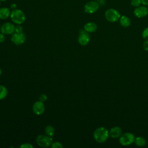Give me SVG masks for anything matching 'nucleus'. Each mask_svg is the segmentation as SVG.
Here are the masks:
<instances>
[{
  "label": "nucleus",
  "mask_w": 148,
  "mask_h": 148,
  "mask_svg": "<svg viewBox=\"0 0 148 148\" xmlns=\"http://www.w3.org/2000/svg\"><path fill=\"white\" fill-rule=\"evenodd\" d=\"M5 40V36L3 33H0V43H2Z\"/></svg>",
  "instance_id": "26"
},
{
  "label": "nucleus",
  "mask_w": 148,
  "mask_h": 148,
  "mask_svg": "<svg viewBox=\"0 0 148 148\" xmlns=\"http://www.w3.org/2000/svg\"><path fill=\"white\" fill-rule=\"evenodd\" d=\"M36 143L38 146L42 147H48L50 146L53 143L52 137L46 135H40L36 137Z\"/></svg>",
  "instance_id": "4"
},
{
  "label": "nucleus",
  "mask_w": 148,
  "mask_h": 148,
  "mask_svg": "<svg viewBox=\"0 0 148 148\" xmlns=\"http://www.w3.org/2000/svg\"><path fill=\"white\" fill-rule=\"evenodd\" d=\"M16 26L12 23H5L1 27V31L5 35L13 34L15 32Z\"/></svg>",
  "instance_id": "9"
},
{
  "label": "nucleus",
  "mask_w": 148,
  "mask_h": 148,
  "mask_svg": "<svg viewBox=\"0 0 148 148\" xmlns=\"http://www.w3.org/2000/svg\"><path fill=\"white\" fill-rule=\"evenodd\" d=\"M90 40V37L88 32H86L84 29H80L79 31L78 42L82 46H86L88 44Z\"/></svg>",
  "instance_id": "7"
},
{
  "label": "nucleus",
  "mask_w": 148,
  "mask_h": 148,
  "mask_svg": "<svg viewBox=\"0 0 148 148\" xmlns=\"http://www.w3.org/2000/svg\"><path fill=\"white\" fill-rule=\"evenodd\" d=\"M84 29L88 33L94 32L97 29V25L93 22L87 23L84 25Z\"/></svg>",
  "instance_id": "14"
},
{
  "label": "nucleus",
  "mask_w": 148,
  "mask_h": 148,
  "mask_svg": "<svg viewBox=\"0 0 148 148\" xmlns=\"http://www.w3.org/2000/svg\"><path fill=\"white\" fill-rule=\"evenodd\" d=\"M143 48L145 51H148V40H146L143 43Z\"/></svg>",
  "instance_id": "25"
},
{
  "label": "nucleus",
  "mask_w": 148,
  "mask_h": 148,
  "mask_svg": "<svg viewBox=\"0 0 148 148\" xmlns=\"http://www.w3.org/2000/svg\"><path fill=\"white\" fill-rule=\"evenodd\" d=\"M94 1H100V0H94Z\"/></svg>",
  "instance_id": "31"
},
{
  "label": "nucleus",
  "mask_w": 148,
  "mask_h": 148,
  "mask_svg": "<svg viewBox=\"0 0 148 148\" xmlns=\"http://www.w3.org/2000/svg\"><path fill=\"white\" fill-rule=\"evenodd\" d=\"M134 14L138 18L145 17L148 14V8L145 5L139 6L134 9Z\"/></svg>",
  "instance_id": "10"
},
{
  "label": "nucleus",
  "mask_w": 148,
  "mask_h": 148,
  "mask_svg": "<svg viewBox=\"0 0 148 148\" xmlns=\"http://www.w3.org/2000/svg\"><path fill=\"white\" fill-rule=\"evenodd\" d=\"M1 2H5V1H6L7 0H0Z\"/></svg>",
  "instance_id": "30"
},
{
  "label": "nucleus",
  "mask_w": 148,
  "mask_h": 148,
  "mask_svg": "<svg viewBox=\"0 0 148 148\" xmlns=\"http://www.w3.org/2000/svg\"><path fill=\"white\" fill-rule=\"evenodd\" d=\"M47 99V97L46 94H42L39 96V101H42V102H45Z\"/></svg>",
  "instance_id": "24"
},
{
  "label": "nucleus",
  "mask_w": 148,
  "mask_h": 148,
  "mask_svg": "<svg viewBox=\"0 0 148 148\" xmlns=\"http://www.w3.org/2000/svg\"><path fill=\"white\" fill-rule=\"evenodd\" d=\"M10 8L12 9V10H14V9H17V5L15 3H13L10 5Z\"/></svg>",
  "instance_id": "27"
},
{
  "label": "nucleus",
  "mask_w": 148,
  "mask_h": 148,
  "mask_svg": "<svg viewBox=\"0 0 148 148\" xmlns=\"http://www.w3.org/2000/svg\"><path fill=\"white\" fill-rule=\"evenodd\" d=\"M45 105L44 103L40 101H36L32 106L33 112L36 115H40L45 112Z\"/></svg>",
  "instance_id": "11"
},
{
  "label": "nucleus",
  "mask_w": 148,
  "mask_h": 148,
  "mask_svg": "<svg viewBox=\"0 0 148 148\" xmlns=\"http://www.w3.org/2000/svg\"><path fill=\"white\" fill-rule=\"evenodd\" d=\"M8 95V90L3 85H0V100L5 99Z\"/></svg>",
  "instance_id": "18"
},
{
  "label": "nucleus",
  "mask_w": 148,
  "mask_h": 148,
  "mask_svg": "<svg viewBox=\"0 0 148 148\" xmlns=\"http://www.w3.org/2000/svg\"><path fill=\"white\" fill-rule=\"evenodd\" d=\"M54 128L51 125H47L45 128V133L46 135L53 137L54 135Z\"/></svg>",
  "instance_id": "17"
},
{
  "label": "nucleus",
  "mask_w": 148,
  "mask_h": 148,
  "mask_svg": "<svg viewBox=\"0 0 148 148\" xmlns=\"http://www.w3.org/2000/svg\"><path fill=\"white\" fill-rule=\"evenodd\" d=\"M119 22L120 25L124 28L128 27L131 24L130 18L126 16H121L119 19Z\"/></svg>",
  "instance_id": "15"
},
{
  "label": "nucleus",
  "mask_w": 148,
  "mask_h": 148,
  "mask_svg": "<svg viewBox=\"0 0 148 148\" xmlns=\"http://www.w3.org/2000/svg\"><path fill=\"white\" fill-rule=\"evenodd\" d=\"M51 148H62L63 147L62 145L59 142H56L54 143H52L51 145Z\"/></svg>",
  "instance_id": "20"
},
{
  "label": "nucleus",
  "mask_w": 148,
  "mask_h": 148,
  "mask_svg": "<svg viewBox=\"0 0 148 148\" xmlns=\"http://www.w3.org/2000/svg\"><path fill=\"white\" fill-rule=\"evenodd\" d=\"M20 147H21V148H33L34 146L31 144L27 143H23V145H21L20 146Z\"/></svg>",
  "instance_id": "23"
},
{
  "label": "nucleus",
  "mask_w": 148,
  "mask_h": 148,
  "mask_svg": "<svg viewBox=\"0 0 148 148\" xmlns=\"http://www.w3.org/2000/svg\"><path fill=\"white\" fill-rule=\"evenodd\" d=\"M11 10L7 7H2L0 8V19L5 20L10 17Z\"/></svg>",
  "instance_id": "13"
},
{
  "label": "nucleus",
  "mask_w": 148,
  "mask_h": 148,
  "mask_svg": "<svg viewBox=\"0 0 148 148\" xmlns=\"http://www.w3.org/2000/svg\"><path fill=\"white\" fill-rule=\"evenodd\" d=\"M23 29V28L21 24H17V25L15 27V32H22Z\"/></svg>",
  "instance_id": "22"
},
{
  "label": "nucleus",
  "mask_w": 148,
  "mask_h": 148,
  "mask_svg": "<svg viewBox=\"0 0 148 148\" xmlns=\"http://www.w3.org/2000/svg\"><path fill=\"white\" fill-rule=\"evenodd\" d=\"M12 42L16 45H20L24 43L25 40V36L24 34L22 32H14L11 37Z\"/></svg>",
  "instance_id": "8"
},
{
  "label": "nucleus",
  "mask_w": 148,
  "mask_h": 148,
  "mask_svg": "<svg viewBox=\"0 0 148 148\" xmlns=\"http://www.w3.org/2000/svg\"><path fill=\"white\" fill-rule=\"evenodd\" d=\"M142 4L145 6H148V0H141Z\"/></svg>",
  "instance_id": "28"
},
{
  "label": "nucleus",
  "mask_w": 148,
  "mask_h": 148,
  "mask_svg": "<svg viewBox=\"0 0 148 148\" xmlns=\"http://www.w3.org/2000/svg\"><path fill=\"white\" fill-rule=\"evenodd\" d=\"M134 142L136 145H137L138 146H139V147L144 146H145V145L146 143V141L145 139L142 136H138V137L136 138L135 139Z\"/></svg>",
  "instance_id": "16"
},
{
  "label": "nucleus",
  "mask_w": 148,
  "mask_h": 148,
  "mask_svg": "<svg viewBox=\"0 0 148 148\" xmlns=\"http://www.w3.org/2000/svg\"><path fill=\"white\" fill-rule=\"evenodd\" d=\"M1 25H0V31H1Z\"/></svg>",
  "instance_id": "33"
},
{
  "label": "nucleus",
  "mask_w": 148,
  "mask_h": 148,
  "mask_svg": "<svg viewBox=\"0 0 148 148\" xmlns=\"http://www.w3.org/2000/svg\"><path fill=\"white\" fill-rule=\"evenodd\" d=\"M135 139V137L132 133L125 132L119 137V142L123 146H128L134 142Z\"/></svg>",
  "instance_id": "5"
},
{
  "label": "nucleus",
  "mask_w": 148,
  "mask_h": 148,
  "mask_svg": "<svg viewBox=\"0 0 148 148\" xmlns=\"http://www.w3.org/2000/svg\"><path fill=\"white\" fill-rule=\"evenodd\" d=\"M105 18L109 22L114 23L119 20L121 16L118 10L115 9L110 8L106 10L105 12Z\"/></svg>",
  "instance_id": "3"
},
{
  "label": "nucleus",
  "mask_w": 148,
  "mask_h": 148,
  "mask_svg": "<svg viewBox=\"0 0 148 148\" xmlns=\"http://www.w3.org/2000/svg\"><path fill=\"white\" fill-rule=\"evenodd\" d=\"M1 75H2V69L0 68V76H1Z\"/></svg>",
  "instance_id": "29"
},
{
  "label": "nucleus",
  "mask_w": 148,
  "mask_h": 148,
  "mask_svg": "<svg viewBox=\"0 0 148 148\" xmlns=\"http://www.w3.org/2000/svg\"><path fill=\"white\" fill-rule=\"evenodd\" d=\"M10 17L13 23L16 24H23L25 21L26 18L24 12L19 9L12 10L11 11Z\"/></svg>",
  "instance_id": "2"
},
{
  "label": "nucleus",
  "mask_w": 148,
  "mask_h": 148,
  "mask_svg": "<svg viewBox=\"0 0 148 148\" xmlns=\"http://www.w3.org/2000/svg\"><path fill=\"white\" fill-rule=\"evenodd\" d=\"M141 4H142L141 0H131V5L135 8H137Z\"/></svg>",
  "instance_id": "19"
},
{
  "label": "nucleus",
  "mask_w": 148,
  "mask_h": 148,
  "mask_svg": "<svg viewBox=\"0 0 148 148\" xmlns=\"http://www.w3.org/2000/svg\"><path fill=\"white\" fill-rule=\"evenodd\" d=\"M93 136L96 142L101 143H103L108 140L109 136V131L105 127H98L95 130Z\"/></svg>",
  "instance_id": "1"
},
{
  "label": "nucleus",
  "mask_w": 148,
  "mask_h": 148,
  "mask_svg": "<svg viewBox=\"0 0 148 148\" xmlns=\"http://www.w3.org/2000/svg\"><path fill=\"white\" fill-rule=\"evenodd\" d=\"M1 1H0V6H1Z\"/></svg>",
  "instance_id": "32"
},
{
  "label": "nucleus",
  "mask_w": 148,
  "mask_h": 148,
  "mask_svg": "<svg viewBox=\"0 0 148 148\" xmlns=\"http://www.w3.org/2000/svg\"><path fill=\"white\" fill-rule=\"evenodd\" d=\"M99 8V3L98 1L92 0L87 2L84 6V10L88 14H92L96 12Z\"/></svg>",
  "instance_id": "6"
},
{
  "label": "nucleus",
  "mask_w": 148,
  "mask_h": 148,
  "mask_svg": "<svg viewBox=\"0 0 148 148\" xmlns=\"http://www.w3.org/2000/svg\"><path fill=\"white\" fill-rule=\"evenodd\" d=\"M109 136L112 138H117L122 134V130L119 127H112L109 131Z\"/></svg>",
  "instance_id": "12"
},
{
  "label": "nucleus",
  "mask_w": 148,
  "mask_h": 148,
  "mask_svg": "<svg viewBox=\"0 0 148 148\" xmlns=\"http://www.w3.org/2000/svg\"><path fill=\"white\" fill-rule=\"evenodd\" d=\"M142 38L145 40H148V27L144 29L142 32Z\"/></svg>",
  "instance_id": "21"
}]
</instances>
